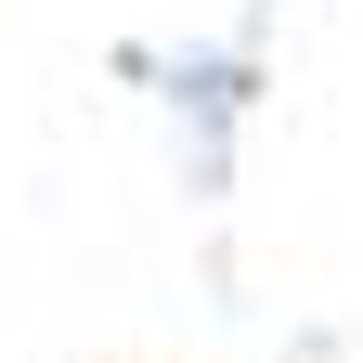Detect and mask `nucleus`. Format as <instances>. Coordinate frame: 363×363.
<instances>
[]
</instances>
